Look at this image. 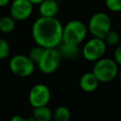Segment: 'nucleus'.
<instances>
[{"label":"nucleus","instance_id":"obj_1","mask_svg":"<svg viewBox=\"0 0 121 121\" xmlns=\"http://www.w3.org/2000/svg\"><path fill=\"white\" fill-rule=\"evenodd\" d=\"M63 27L57 18L40 17L32 24V38L36 46L44 49L57 48L62 42Z\"/></svg>","mask_w":121,"mask_h":121},{"label":"nucleus","instance_id":"obj_2","mask_svg":"<svg viewBox=\"0 0 121 121\" xmlns=\"http://www.w3.org/2000/svg\"><path fill=\"white\" fill-rule=\"evenodd\" d=\"M87 33V27L83 22L71 20L63 27L62 42L78 47L85 41Z\"/></svg>","mask_w":121,"mask_h":121},{"label":"nucleus","instance_id":"obj_3","mask_svg":"<svg viewBox=\"0 0 121 121\" xmlns=\"http://www.w3.org/2000/svg\"><path fill=\"white\" fill-rule=\"evenodd\" d=\"M120 66L115 61L108 57H103L94 63L91 72L100 83H109L118 76Z\"/></svg>","mask_w":121,"mask_h":121},{"label":"nucleus","instance_id":"obj_4","mask_svg":"<svg viewBox=\"0 0 121 121\" xmlns=\"http://www.w3.org/2000/svg\"><path fill=\"white\" fill-rule=\"evenodd\" d=\"M111 19L107 13L98 12L90 18L86 25L88 32L93 37L104 39L107 33L111 30Z\"/></svg>","mask_w":121,"mask_h":121},{"label":"nucleus","instance_id":"obj_5","mask_svg":"<svg viewBox=\"0 0 121 121\" xmlns=\"http://www.w3.org/2000/svg\"><path fill=\"white\" fill-rule=\"evenodd\" d=\"M107 50V46L103 39L91 37L84 43L82 49V55L86 61L96 62L103 58Z\"/></svg>","mask_w":121,"mask_h":121},{"label":"nucleus","instance_id":"obj_6","mask_svg":"<svg viewBox=\"0 0 121 121\" xmlns=\"http://www.w3.org/2000/svg\"><path fill=\"white\" fill-rule=\"evenodd\" d=\"M9 70L13 75L19 77H28L34 73L35 64L28 56L23 54L15 55L9 61Z\"/></svg>","mask_w":121,"mask_h":121},{"label":"nucleus","instance_id":"obj_7","mask_svg":"<svg viewBox=\"0 0 121 121\" xmlns=\"http://www.w3.org/2000/svg\"><path fill=\"white\" fill-rule=\"evenodd\" d=\"M61 60L62 57L57 48L45 49L41 59L36 66L42 74L51 75L59 69Z\"/></svg>","mask_w":121,"mask_h":121},{"label":"nucleus","instance_id":"obj_8","mask_svg":"<svg viewBox=\"0 0 121 121\" xmlns=\"http://www.w3.org/2000/svg\"><path fill=\"white\" fill-rule=\"evenodd\" d=\"M51 92L46 85L39 83L31 87L29 91L28 100L33 108L46 106L50 101Z\"/></svg>","mask_w":121,"mask_h":121},{"label":"nucleus","instance_id":"obj_9","mask_svg":"<svg viewBox=\"0 0 121 121\" xmlns=\"http://www.w3.org/2000/svg\"><path fill=\"white\" fill-rule=\"evenodd\" d=\"M34 5L28 0H13L10 5V16L16 22L28 19L33 13Z\"/></svg>","mask_w":121,"mask_h":121},{"label":"nucleus","instance_id":"obj_10","mask_svg":"<svg viewBox=\"0 0 121 121\" xmlns=\"http://www.w3.org/2000/svg\"><path fill=\"white\" fill-rule=\"evenodd\" d=\"M99 81L91 71L83 73L79 79V86L86 93H92L99 87Z\"/></svg>","mask_w":121,"mask_h":121},{"label":"nucleus","instance_id":"obj_11","mask_svg":"<svg viewBox=\"0 0 121 121\" xmlns=\"http://www.w3.org/2000/svg\"><path fill=\"white\" fill-rule=\"evenodd\" d=\"M59 12V6L57 1L44 0L39 4V13L43 18H56Z\"/></svg>","mask_w":121,"mask_h":121},{"label":"nucleus","instance_id":"obj_12","mask_svg":"<svg viewBox=\"0 0 121 121\" xmlns=\"http://www.w3.org/2000/svg\"><path fill=\"white\" fill-rule=\"evenodd\" d=\"M61 57L67 59H74L79 55L80 50L78 46H73L70 44L61 42L60 45L57 47Z\"/></svg>","mask_w":121,"mask_h":121},{"label":"nucleus","instance_id":"obj_13","mask_svg":"<svg viewBox=\"0 0 121 121\" xmlns=\"http://www.w3.org/2000/svg\"><path fill=\"white\" fill-rule=\"evenodd\" d=\"M32 116L36 121H51L53 118V112L48 106H40L33 108Z\"/></svg>","mask_w":121,"mask_h":121},{"label":"nucleus","instance_id":"obj_14","mask_svg":"<svg viewBox=\"0 0 121 121\" xmlns=\"http://www.w3.org/2000/svg\"><path fill=\"white\" fill-rule=\"evenodd\" d=\"M16 28V21L11 16H3L0 18V32L9 34Z\"/></svg>","mask_w":121,"mask_h":121},{"label":"nucleus","instance_id":"obj_15","mask_svg":"<svg viewBox=\"0 0 121 121\" xmlns=\"http://www.w3.org/2000/svg\"><path fill=\"white\" fill-rule=\"evenodd\" d=\"M71 118L70 110L65 105H60L57 107L53 112V118L54 121H69Z\"/></svg>","mask_w":121,"mask_h":121},{"label":"nucleus","instance_id":"obj_16","mask_svg":"<svg viewBox=\"0 0 121 121\" xmlns=\"http://www.w3.org/2000/svg\"><path fill=\"white\" fill-rule=\"evenodd\" d=\"M120 35L117 31L110 30L108 33L104 37V42H105L106 46H110V47H117L120 45Z\"/></svg>","mask_w":121,"mask_h":121},{"label":"nucleus","instance_id":"obj_17","mask_svg":"<svg viewBox=\"0 0 121 121\" xmlns=\"http://www.w3.org/2000/svg\"><path fill=\"white\" fill-rule=\"evenodd\" d=\"M45 50V49H44L43 47H39V46H35V47H33L30 49L27 56H28L29 58L33 61L35 64V66H36V64L40 61V59H41Z\"/></svg>","mask_w":121,"mask_h":121},{"label":"nucleus","instance_id":"obj_18","mask_svg":"<svg viewBox=\"0 0 121 121\" xmlns=\"http://www.w3.org/2000/svg\"><path fill=\"white\" fill-rule=\"evenodd\" d=\"M11 52V47L7 40L0 37V60H3L8 57Z\"/></svg>","mask_w":121,"mask_h":121},{"label":"nucleus","instance_id":"obj_19","mask_svg":"<svg viewBox=\"0 0 121 121\" xmlns=\"http://www.w3.org/2000/svg\"><path fill=\"white\" fill-rule=\"evenodd\" d=\"M106 8L111 13H120L121 0H105Z\"/></svg>","mask_w":121,"mask_h":121},{"label":"nucleus","instance_id":"obj_20","mask_svg":"<svg viewBox=\"0 0 121 121\" xmlns=\"http://www.w3.org/2000/svg\"><path fill=\"white\" fill-rule=\"evenodd\" d=\"M113 60L116 62V64L121 67V44L118 45L115 49L114 52Z\"/></svg>","mask_w":121,"mask_h":121},{"label":"nucleus","instance_id":"obj_21","mask_svg":"<svg viewBox=\"0 0 121 121\" xmlns=\"http://www.w3.org/2000/svg\"><path fill=\"white\" fill-rule=\"evenodd\" d=\"M10 121H27V120H26V118H25V117L22 116V115H14V116L12 117Z\"/></svg>","mask_w":121,"mask_h":121},{"label":"nucleus","instance_id":"obj_22","mask_svg":"<svg viewBox=\"0 0 121 121\" xmlns=\"http://www.w3.org/2000/svg\"><path fill=\"white\" fill-rule=\"evenodd\" d=\"M12 0H0V8H4V7L8 6Z\"/></svg>","mask_w":121,"mask_h":121},{"label":"nucleus","instance_id":"obj_23","mask_svg":"<svg viewBox=\"0 0 121 121\" xmlns=\"http://www.w3.org/2000/svg\"><path fill=\"white\" fill-rule=\"evenodd\" d=\"M30 3H31L33 5H39L40 3H41L44 0H28Z\"/></svg>","mask_w":121,"mask_h":121},{"label":"nucleus","instance_id":"obj_24","mask_svg":"<svg viewBox=\"0 0 121 121\" xmlns=\"http://www.w3.org/2000/svg\"><path fill=\"white\" fill-rule=\"evenodd\" d=\"M117 77L119 78V81H120V82L121 83V68L120 70H119V73H118V76Z\"/></svg>","mask_w":121,"mask_h":121},{"label":"nucleus","instance_id":"obj_25","mask_svg":"<svg viewBox=\"0 0 121 121\" xmlns=\"http://www.w3.org/2000/svg\"><path fill=\"white\" fill-rule=\"evenodd\" d=\"M26 120H27V121H36V120H35V119L34 118L32 115L30 117H29V118H27Z\"/></svg>","mask_w":121,"mask_h":121},{"label":"nucleus","instance_id":"obj_26","mask_svg":"<svg viewBox=\"0 0 121 121\" xmlns=\"http://www.w3.org/2000/svg\"><path fill=\"white\" fill-rule=\"evenodd\" d=\"M54 1H57V2H59V0H54Z\"/></svg>","mask_w":121,"mask_h":121}]
</instances>
